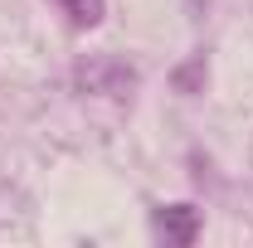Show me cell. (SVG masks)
Instances as JSON below:
<instances>
[{"mask_svg": "<svg viewBox=\"0 0 253 248\" xmlns=\"http://www.w3.org/2000/svg\"><path fill=\"white\" fill-rule=\"evenodd\" d=\"M151 229H156V239L166 244H195V234H200V214H195V205H166L151 214Z\"/></svg>", "mask_w": 253, "mask_h": 248, "instance_id": "cell-1", "label": "cell"}, {"mask_svg": "<svg viewBox=\"0 0 253 248\" xmlns=\"http://www.w3.org/2000/svg\"><path fill=\"white\" fill-rule=\"evenodd\" d=\"M54 5H63V15L78 25V30H93V25H102V0H54Z\"/></svg>", "mask_w": 253, "mask_h": 248, "instance_id": "cell-2", "label": "cell"}]
</instances>
